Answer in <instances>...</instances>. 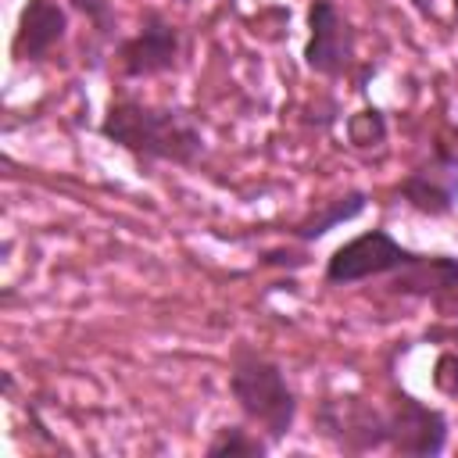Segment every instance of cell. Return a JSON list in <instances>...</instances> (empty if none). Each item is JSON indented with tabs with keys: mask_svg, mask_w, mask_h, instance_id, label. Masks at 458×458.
I'll use <instances>...</instances> for the list:
<instances>
[{
	"mask_svg": "<svg viewBox=\"0 0 458 458\" xmlns=\"http://www.w3.org/2000/svg\"><path fill=\"white\" fill-rule=\"evenodd\" d=\"M97 132L111 147L125 150L140 168H150V165L193 168L208 150L204 132L186 107L150 104L129 93L111 97Z\"/></svg>",
	"mask_w": 458,
	"mask_h": 458,
	"instance_id": "obj_1",
	"label": "cell"
},
{
	"mask_svg": "<svg viewBox=\"0 0 458 458\" xmlns=\"http://www.w3.org/2000/svg\"><path fill=\"white\" fill-rule=\"evenodd\" d=\"M229 397L236 401L243 422L261 429L272 444H283L293 433L301 401L286 379V369L276 358L236 344L229 358Z\"/></svg>",
	"mask_w": 458,
	"mask_h": 458,
	"instance_id": "obj_2",
	"label": "cell"
},
{
	"mask_svg": "<svg viewBox=\"0 0 458 458\" xmlns=\"http://www.w3.org/2000/svg\"><path fill=\"white\" fill-rule=\"evenodd\" d=\"M419 258H422V250H411L390 229L376 225V229H365V233L344 240L326 258L322 279H326V286H354V283H365V279L394 276V272L408 268Z\"/></svg>",
	"mask_w": 458,
	"mask_h": 458,
	"instance_id": "obj_3",
	"label": "cell"
},
{
	"mask_svg": "<svg viewBox=\"0 0 458 458\" xmlns=\"http://www.w3.org/2000/svg\"><path fill=\"white\" fill-rule=\"evenodd\" d=\"M311 426L344 454H369L386 447V408L361 394L318 401L311 411Z\"/></svg>",
	"mask_w": 458,
	"mask_h": 458,
	"instance_id": "obj_4",
	"label": "cell"
},
{
	"mask_svg": "<svg viewBox=\"0 0 458 458\" xmlns=\"http://www.w3.org/2000/svg\"><path fill=\"white\" fill-rule=\"evenodd\" d=\"M182 61V29L157 7L140 14V29L114 43V72L129 82L175 72Z\"/></svg>",
	"mask_w": 458,
	"mask_h": 458,
	"instance_id": "obj_5",
	"label": "cell"
},
{
	"mask_svg": "<svg viewBox=\"0 0 458 458\" xmlns=\"http://www.w3.org/2000/svg\"><path fill=\"white\" fill-rule=\"evenodd\" d=\"M304 68L322 79H347L358 61V29L336 0L308 4V43L301 50Z\"/></svg>",
	"mask_w": 458,
	"mask_h": 458,
	"instance_id": "obj_6",
	"label": "cell"
},
{
	"mask_svg": "<svg viewBox=\"0 0 458 458\" xmlns=\"http://www.w3.org/2000/svg\"><path fill=\"white\" fill-rule=\"evenodd\" d=\"M451 422L444 408L419 401L408 390H394L386 401V447L404 458H437L447 451Z\"/></svg>",
	"mask_w": 458,
	"mask_h": 458,
	"instance_id": "obj_7",
	"label": "cell"
},
{
	"mask_svg": "<svg viewBox=\"0 0 458 458\" xmlns=\"http://www.w3.org/2000/svg\"><path fill=\"white\" fill-rule=\"evenodd\" d=\"M397 197L426 218H447L458 208V150L437 140L429 154L401 175Z\"/></svg>",
	"mask_w": 458,
	"mask_h": 458,
	"instance_id": "obj_8",
	"label": "cell"
},
{
	"mask_svg": "<svg viewBox=\"0 0 458 458\" xmlns=\"http://www.w3.org/2000/svg\"><path fill=\"white\" fill-rule=\"evenodd\" d=\"M68 7L57 0H25L18 11V25L11 36V57L14 64H43L54 57V50L68 36Z\"/></svg>",
	"mask_w": 458,
	"mask_h": 458,
	"instance_id": "obj_9",
	"label": "cell"
},
{
	"mask_svg": "<svg viewBox=\"0 0 458 458\" xmlns=\"http://www.w3.org/2000/svg\"><path fill=\"white\" fill-rule=\"evenodd\" d=\"M390 279V293L397 297H415V301H440L444 293H451L458 286V258L451 254H426L419 261H411L408 268L386 276Z\"/></svg>",
	"mask_w": 458,
	"mask_h": 458,
	"instance_id": "obj_10",
	"label": "cell"
},
{
	"mask_svg": "<svg viewBox=\"0 0 458 458\" xmlns=\"http://www.w3.org/2000/svg\"><path fill=\"white\" fill-rule=\"evenodd\" d=\"M365 208H369V193H365V190H344V193H336V197L315 204L304 218H297V222L286 229V236H290L293 243H315V240H322L326 233H333L336 225L354 222Z\"/></svg>",
	"mask_w": 458,
	"mask_h": 458,
	"instance_id": "obj_11",
	"label": "cell"
},
{
	"mask_svg": "<svg viewBox=\"0 0 458 458\" xmlns=\"http://www.w3.org/2000/svg\"><path fill=\"white\" fill-rule=\"evenodd\" d=\"M272 447L276 444L250 422H229L215 429V437L204 444V454L208 458H265Z\"/></svg>",
	"mask_w": 458,
	"mask_h": 458,
	"instance_id": "obj_12",
	"label": "cell"
},
{
	"mask_svg": "<svg viewBox=\"0 0 458 458\" xmlns=\"http://www.w3.org/2000/svg\"><path fill=\"white\" fill-rule=\"evenodd\" d=\"M344 136L351 150H379L390 136V122L376 104H365L344 118Z\"/></svg>",
	"mask_w": 458,
	"mask_h": 458,
	"instance_id": "obj_13",
	"label": "cell"
},
{
	"mask_svg": "<svg viewBox=\"0 0 458 458\" xmlns=\"http://www.w3.org/2000/svg\"><path fill=\"white\" fill-rule=\"evenodd\" d=\"M68 7L79 11L100 39H114L118 36V14H114L111 0H68Z\"/></svg>",
	"mask_w": 458,
	"mask_h": 458,
	"instance_id": "obj_14",
	"label": "cell"
},
{
	"mask_svg": "<svg viewBox=\"0 0 458 458\" xmlns=\"http://www.w3.org/2000/svg\"><path fill=\"white\" fill-rule=\"evenodd\" d=\"M433 390L444 397H458V347H444L433 361Z\"/></svg>",
	"mask_w": 458,
	"mask_h": 458,
	"instance_id": "obj_15",
	"label": "cell"
},
{
	"mask_svg": "<svg viewBox=\"0 0 458 458\" xmlns=\"http://www.w3.org/2000/svg\"><path fill=\"white\" fill-rule=\"evenodd\" d=\"M258 265L261 268H304L308 254L304 250H290V247H268V250L258 254Z\"/></svg>",
	"mask_w": 458,
	"mask_h": 458,
	"instance_id": "obj_16",
	"label": "cell"
},
{
	"mask_svg": "<svg viewBox=\"0 0 458 458\" xmlns=\"http://www.w3.org/2000/svg\"><path fill=\"white\" fill-rule=\"evenodd\" d=\"M429 344H444V347H458V322H444V326H429L426 329Z\"/></svg>",
	"mask_w": 458,
	"mask_h": 458,
	"instance_id": "obj_17",
	"label": "cell"
},
{
	"mask_svg": "<svg viewBox=\"0 0 458 458\" xmlns=\"http://www.w3.org/2000/svg\"><path fill=\"white\" fill-rule=\"evenodd\" d=\"M411 7H415L422 18H437V7H433V0H411Z\"/></svg>",
	"mask_w": 458,
	"mask_h": 458,
	"instance_id": "obj_18",
	"label": "cell"
},
{
	"mask_svg": "<svg viewBox=\"0 0 458 458\" xmlns=\"http://www.w3.org/2000/svg\"><path fill=\"white\" fill-rule=\"evenodd\" d=\"M451 11H454V18H458V0H451Z\"/></svg>",
	"mask_w": 458,
	"mask_h": 458,
	"instance_id": "obj_19",
	"label": "cell"
}]
</instances>
